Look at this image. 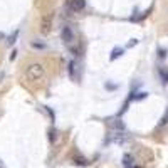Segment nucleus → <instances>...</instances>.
Returning <instances> with one entry per match:
<instances>
[{
  "label": "nucleus",
  "mask_w": 168,
  "mask_h": 168,
  "mask_svg": "<svg viewBox=\"0 0 168 168\" xmlns=\"http://www.w3.org/2000/svg\"><path fill=\"white\" fill-rule=\"evenodd\" d=\"M25 74H27V77H29L30 81H35V79L44 77L45 69H44V66H42V64H39V62H34V64H30V66L27 67Z\"/></svg>",
  "instance_id": "obj_1"
},
{
  "label": "nucleus",
  "mask_w": 168,
  "mask_h": 168,
  "mask_svg": "<svg viewBox=\"0 0 168 168\" xmlns=\"http://www.w3.org/2000/svg\"><path fill=\"white\" fill-rule=\"evenodd\" d=\"M61 37H62V40L64 42H72L74 40V32L71 30V27H62V30H61Z\"/></svg>",
  "instance_id": "obj_2"
},
{
  "label": "nucleus",
  "mask_w": 168,
  "mask_h": 168,
  "mask_svg": "<svg viewBox=\"0 0 168 168\" xmlns=\"http://www.w3.org/2000/svg\"><path fill=\"white\" fill-rule=\"evenodd\" d=\"M84 7H86V2H84V0H71V8H72L74 12L82 10Z\"/></svg>",
  "instance_id": "obj_3"
},
{
  "label": "nucleus",
  "mask_w": 168,
  "mask_h": 168,
  "mask_svg": "<svg viewBox=\"0 0 168 168\" xmlns=\"http://www.w3.org/2000/svg\"><path fill=\"white\" fill-rule=\"evenodd\" d=\"M69 67H71V77H72V79H79V76H77V69H76V67H77V64H76V62H71V64H69Z\"/></svg>",
  "instance_id": "obj_4"
},
{
  "label": "nucleus",
  "mask_w": 168,
  "mask_h": 168,
  "mask_svg": "<svg viewBox=\"0 0 168 168\" xmlns=\"http://www.w3.org/2000/svg\"><path fill=\"white\" fill-rule=\"evenodd\" d=\"M121 54H123V49H121V47H116V49H113V52H111L109 59H111V61H114V59H118Z\"/></svg>",
  "instance_id": "obj_5"
},
{
  "label": "nucleus",
  "mask_w": 168,
  "mask_h": 168,
  "mask_svg": "<svg viewBox=\"0 0 168 168\" xmlns=\"http://www.w3.org/2000/svg\"><path fill=\"white\" fill-rule=\"evenodd\" d=\"M131 161H133L131 155H124V156H123V165H124V166L131 168V166H133V163H131Z\"/></svg>",
  "instance_id": "obj_6"
},
{
  "label": "nucleus",
  "mask_w": 168,
  "mask_h": 168,
  "mask_svg": "<svg viewBox=\"0 0 168 168\" xmlns=\"http://www.w3.org/2000/svg\"><path fill=\"white\" fill-rule=\"evenodd\" d=\"M49 30H51V18L45 17L42 22V32H49Z\"/></svg>",
  "instance_id": "obj_7"
},
{
  "label": "nucleus",
  "mask_w": 168,
  "mask_h": 168,
  "mask_svg": "<svg viewBox=\"0 0 168 168\" xmlns=\"http://www.w3.org/2000/svg\"><path fill=\"white\" fill-rule=\"evenodd\" d=\"M113 128H118V129H124V124L121 123L119 119H114V121H113Z\"/></svg>",
  "instance_id": "obj_8"
},
{
  "label": "nucleus",
  "mask_w": 168,
  "mask_h": 168,
  "mask_svg": "<svg viewBox=\"0 0 168 168\" xmlns=\"http://www.w3.org/2000/svg\"><path fill=\"white\" fill-rule=\"evenodd\" d=\"M49 138H51V143L55 141V131H54V129H51V133H49Z\"/></svg>",
  "instance_id": "obj_9"
},
{
  "label": "nucleus",
  "mask_w": 168,
  "mask_h": 168,
  "mask_svg": "<svg viewBox=\"0 0 168 168\" xmlns=\"http://www.w3.org/2000/svg\"><path fill=\"white\" fill-rule=\"evenodd\" d=\"M17 34H18V30H15L14 35H12V37H10V40H8V44H14V42H15V37H17Z\"/></svg>",
  "instance_id": "obj_10"
},
{
  "label": "nucleus",
  "mask_w": 168,
  "mask_h": 168,
  "mask_svg": "<svg viewBox=\"0 0 168 168\" xmlns=\"http://www.w3.org/2000/svg\"><path fill=\"white\" fill-rule=\"evenodd\" d=\"M72 54H76V55H81V47H76V49H72Z\"/></svg>",
  "instance_id": "obj_11"
},
{
  "label": "nucleus",
  "mask_w": 168,
  "mask_h": 168,
  "mask_svg": "<svg viewBox=\"0 0 168 168\" xmlns=\"http://www.w3.org/2000/svg\"><path fill=\"white\" fill-rule=\"evenodd\" d=\"M136 44H138V40H136V39H131V42L128 44V47H133V45H136Z\"/></svg>",
  "instance_id": "obj_12"
},
{
  "label": "nucleus",
  "mask_w": 168,
  "mask_h": 168,
  "mask_svg": "<svg viewBox=\"0 0 168 168\" xmlns=\"http://www.w3.org/2000/svg\"><path fill=\"white\" fill-rule=\"evenodd\" d=\"M165 55H166V51H165V49H160V57H165Z\"/></svg>",
  "instance_id": "obj_13"
},
{
  "label": "nucleus",
  "mask_w": 168,
  "mask_h": 168,
  "mask_svg": "<svg viewBox=\"0 0 168 168\" xmlns=\"http://www.w3.org/2000/svg\"><path fill=\"white\" fill-rule=\"evenodd\" d=\"M106 88H108V89H116V86H113V84L108 82V84H106Z\"/></svg>",
  "instance_id": "obj_14"
},
{
  "label": "nucleus",
  "mask_w": 168,
  "mask_h": 168,
  "mask_svg": "<svg viewBox=\"0 0 168 168\" xmlns=\"http://www.w3.org/2000/svg\"><path fill=\"white\" fill-rule=\"evenodd\" d=\"M2 79H4V74H2V72H0V81H2Z\"/></svg>",
  "instance_id": "obj_15"
},
{
  "label": "nucleus",
  "mask_w": 168,
  "mask_h": 168,
  "mask_svg": "<svg viewBox=\"0 0 168 168\" xmlns=\"http://www.w3.org/2000/svg\"><path fill=\"white\" fill-rule=\"evenodd\" d=\"M0 168H2V166H0Z\"/></svg>",
  "instance_id": "obj_16"
}]
</instances>
